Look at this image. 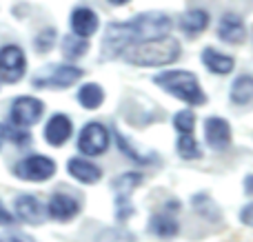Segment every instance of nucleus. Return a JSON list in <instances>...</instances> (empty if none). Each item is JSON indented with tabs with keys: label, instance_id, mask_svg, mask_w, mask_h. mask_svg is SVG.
<instances>
[{
	"label": "nucleus",
	"instance_id": "f257e3e1",
	"mask_svg": "<svg viewBox=\"0 0 253 242\" xmlns=\"http://www.w3.org/2000/svg\"><path fill=\"white\" fill-rule=\"evenodd\" d=\"M171 18L165 11H147L131 18L126 22H111L107 27L105 42H102V56L105 58H118L123 56L126 47L135 42H142L149 38H160L169 36L171 31Z\"/></svg>",
	"mask_w": 253,
	"mask_h": 242
},
{
	"label": "nucleus",
	"instance_id": "f03ea898",
	"mask_svg": "<svg viewBox=\"0 0 253 242\" xmlns=\"http://www.w3.org/2000/svg\"><path fill=\"white\" fill-rule=\"evenodd\" d=\"M180 51L182 49H180L178 40L171 36H160V38H149L126 47L123 51V58L138 67H162L178 60Z\"/></svg>",
	"mask_w": 253,
	"mask_h": 242
},
{
	"label": "nucleus",
	"instance_id": "7ed1b4c3",
	"mask_svg": "<svg viewBox=\"0 0 253 242\" xmlns=\"http://www.w3.org/2000/svg\"><path fill=\"white\" fill-rule=\"evenodd\" d=\"M153 82L160 89L169 91L171 96H175L178 100L187 102V105L198 107V105H205L207 102L205 91L200 89L196 74H191V71H180V69L165 71V74L153 76Z\"/></svg>",
	"mask_w": 253,
	"mask_h": 242
},
{
	"label": "nucleus",
	"instance_id": "20e7f679",
	"mask_svg": "<svg viewBox=\"0 0 253 242\" xmlns=\"http://www.w3.org/2000/svg\"><path fill=\"white\" fill-rule=\"evenodd\" d=\"M84 76V71L80 67L74 65H56V67H49L47 71H40L38 76L34 78V87L38 89H67L71 87L74 82H78L80 78Z\"/></svg>",
	"mask_w": 253,
	"mask_h": 242
},
{
	"label": "nucleus",
	"instance_id": "39448f33",
	"mask_svg": "<svg viewBox=\"0 0 253 242\" xmlns=\"http://www.w3.org/2000/svg\"><path fill=\"white\" fill-rule=\"evenodd\" d=\"M144 180V176L140 171H126L123 176H118L114 180V191H116V213H118V220L126 222V218L133 216L135 209L129 202V196L135 187H140V182Z\"/></svg>",
	"mask_w": 253,
	"mask_h": 242
},
{
	"label": "nucleus",
	"instance_id": "423d86ee",
	"mask_svg": "<svg viewBox=\"0 0 253 242\" xmlns=\"http://www.w3.org/2000/svg\"><path fill=\"white\" fill-rule=\"evenodd\" d=\"M56 173V162L47 156H29L13 167V176L29 182H42Z\"/></svg>",
	"mask_w": 253,
	"mask_h": 242
},
{
	"label": "nucleus",
	"instance_id": "0eeeda50",
	"mask_svg": "<svg viewBox=\"0 0 253 242\" xmlns=\"http://www.w3.org/2000/svg\"><path fill=\"white\" fill-rule=\"evenodd\" d=\"M27 71V58L18 44L0 47V80L2 82H18Z\"/></svg>",
	"mask_w": 253,
	"mask_h": 242
},
{
	"label": "nucleus",
	"instance_id": "6e6552de",
	"mask_svg": "<svg viewBox=\"0 0 253 242\" xmlns=\"http://www.w3.org/2000/svg\"><path fill=\"white\" fill-rule=\"evenodd\" d=\"M42 111H44L42 100L31 98V96H20V98H16V100L11 102L9 118H11V124L27 129V127L36 124L40 118H42Z\"/></svg>",
	"mask_w": 253,
	"mask_h": 242
},
{
	"label": "nucleus",
	"instance_id": "1a4fd4ad",
	"mask_svg": "<svg viewBox=\"0 0 253 242\" xmlns=\"http://www.w3.org/2000/svg\"><path fill=\"white\" fill-rule=\"evenodd\" d=\"M109 147V133L102 124L89 122L84 124V129L80 131L78 138V149L84 156H102Z\"/></svg>",
	"mask_w": 253,
	"mask_h": 242
},
{
	"label": "nucleus",
	"instance_id": "9d476101",
	"mask_svg": "<svg viewBox=\"0 0 253 242\" xmlns=\"http://www.w3.org/2000/svg\"><path fill=\"white\" fill-rule=\"evenodd\" d=\"M178 207L180 204L175 200H171V204H167L162 211L153 213L151 220H149V234L158 236V238H175L180 231V225L173 213L178 211Z\"/></svg>",
	"mask_w": 253,
	"mask_h": 242
},
{
	"label": "nucleus",
	"instance_id": "9b49d317",
	"mask_svg": "<svg viewBox=\"0 0 253 242\" xmlns=\"http://www.w3.org/2000/svg\"><path fill=\"white\" fill-rule=\"evenodd\" d=\"M205 140L213 151H224L231 145V127L222 118H207L205 122Z\"/></svg>",
	"mask_w": 253,
	"mask_h": 242
},
{
	"label": "nucleus",
	"instance_id": "f8f14e48",
	"mask_svg": "<svg viewBox=\"0 0 253 242\" xmlns=\"http://www.w3.org/2000/svg\"><path fill=\"white\" fill-rule=\"evenodd\" d=\"M80 202L69 194H53L47 204V213L58 222H67L74 216H78Z\"/></svg>",
	"mask_w": 253,
	"mask_h": 242
},
{
	"label": "nucleus",
	"instance_id": "ddd939ff",
	"mask_svg": "<svg viewBox=\"0 0 253 242\" xmlns=\"http://www.w3.org/2000/svg\"><path fill=\"white\" fill-rule=\"evenodd\" d=\"M98 25H100V20H98V13L93 11V9L76 7L74 11H71V31H74L76 36H80V38L93 36L98 31Z\"/></svg>",
	"mask_w": 253,
	"mask_h": 242
},
{
	"label": "nucleus",
	"instance_id": "4468645a",
	"mask_svg": "<svg viewBox=\"0 0 253 242\" xmlns=\"http://www.w3.org/2000/svg\"><path fill=\"white\" fill-rule=\"evenodd\" d=\"M71 131H74L71 120L67 118L65 114H53L51 118H49L47 127H44V140H47L51 147H60L69 140Z\"/></svg>",
	"mask_w": 253,
	"mask_h": 242
},
{
	"label": "nucleus",
	"instance_id": "2eb2a0df",
	"mask_svg": "<svg viewBox=\"0 0 253 242\" xmlns=\"http://www.w3.org/2000/svg\"><path fill=\"white\" fill-rule=\"evenodd\" d=\"M218 36L229 44H240L247 38V27L242 22L240 16L236 13H224L220 18V27H218Z\"/></svg>",
	"mask_w": 253,
	"mask_h": 242
},
{
	"label": "nucleus",
	"instance_id": "dca6fc26",
	"mask_svg": "<svg viewBox=\"0 0 253 242\" xmlns=\"http://www.w3.org/2000/svg\"><path fill=\"white\" fill-rule=\"evenodd\" d=\"M16 216L22 222H29V225H40L44 220V207L40 204V200L36 196H18L16 198Z\"/></svg>",
	"mask_w": 253,
	"mask_h": 242
},
{
	"label": "nucleus",
	"instance_id": "f3484780",
	"mask_svg": "<svg viewBox=\"0 0 253 242\" xmlns=\"http://www.w3.org/2000/svg\"><path fill=\"white\" fill-rule=\"evenodd\" d=\"M202 62H205V67L211 74H218V76L231 74L233 67H236V60H233L231 56H227V53L218 51V49H213V47H207L205 51H202Z\"/></svg>",
	"mask_w": 253,
	"mask_h": 242
},
{
	"label": "nucleus",
	"instance_id": "a211bd4d",
	"mask_svg": "<svg viewBox=\"0 0 253 242\" xmlns=\"http://www.w3.org/2000/svg\"><path fill=\"white\" fill-rule=\"evenodd\" d=\"M67 169H69V173L76 180L84 182V185H93V182H98L102 178V169L96 167L93 162H89V160H83V158H71L69 162H67Z\"/></svg>",
	"mask_w": 253,
	"mask_h": 242
},
{
	"label": "nucleus",
	"instance_id": "6ab92c4d",
	"mask_svg": "<svg viewBox=\"0 0 253 242\" xmlns=\"http://www.w3.org/2000/svg\"><path fill=\"white\" fill-rule=\"evenodd\" d=\"M207 27H209V13H207L205 9H189V11L182 13V18H180V29H182V34L191 36V38L202 34Z\"/></svg>",
	"mask_w": 253,
	"mask_h": 242
},
{
	"label": "nucleus",
	"instance_id": "aec40b11",
	"mask_svg": "<svg viewBox=\"0 0 253 242\" xmlns=\"http://www.w3.org/2000/svg\"><path fill=\"white\" fill-rule=\"evenodd\" d=\"M191 204H193V209L198 211V216L205 218V220H209V222H220L222 220V211H220V207L207 194H196L191 198Z\"/></svg>",
	"mask_w": 253,
	"mask_h": 242
},
{
	"label": "nucleus",
	"instance_id": "412c9836",
	"mask_svg": "<svg viewBox=\"0 0 253 242\" xmlns=\"http://www.w3.org/2000/svg\"><path fill=\"white\" fill-rule=\"evenodd\" d=\"M253 100V76H240L231 84V102L233 105H249Z\"/></svg>",
	"mask_w": 253,
	"mask_h": 242
},
{
	"label": "nucleus",
	"instance_id": "4be33fe9",
	"mask_svg": "<svg viewBox=\"0 0 253 242\" xmlns=\"http://www.w3.org/2000/svg\"><path fill=\"white\" fill-rule=\"evenodd\" d=\"M78 102L84 107V109H98V107L105 102V89L100 84H83L78 91Z\"/></svg>",
	"mask_w": 253,
	"mask_h": 242
},
{
	"label": "nucleus",
	"instance_id": "5701e85b",
	"mask_svg": "<svg viewBox=\"0 0 253 242\" xmlns=\"http://www.w3.org/2000/svg\"><path fill=\"white\" fill-rule=\"evenodd\" d=\"M87 51H89L87 38H80V36H76V34L62 38V56H65L67 60H76V58L84 56Z\"/></svg>",
	"mask_w": 253,
	"mask_h": 242
},
{
	"label": "nucleus",
	"instance_id": "b1692460",
	"mask_svg": "<svg viewBox=\"0 0 253 242\" xmlns=\"http://www.w3.org/2000/svg\"><path fill=\"white\" fill-rule=\"evenodd\" d=\"M116 142H118L120 151H123L126 158L133 160L135 164H151L153 160H156V156H153V154H140V151L135 149L133 145H129V140H126V138L120 131H116Z\"/></svg>",
	"mask_w": 253,
	"mask_h": 242
},
{
	"label": "nucleus",
	"instance_id": "393cba45",
	"mask_svg": "<svg viewBox=\"0 0 253 242\" xmlns=\"http://www.w3.org/2000/svg\"><path fill=\"white\" fill-rule=\"evenodd\" d=\"M178 154H180V158H184V160H196V158H200L202 156V151H200V147H198L193 133H180Z\"/></svg>",
	"mask_w": 253,
	"mask_h": 242
},
{
	"label": "nucleus",
	"instance_id": "a878e982",
	"mask_svg": "<svg viewBox=\"0 0 253 242\" xmlns=\"http://www.w3.org/2000/svg\"><path fill=\"white\" fill-rule=\"evenodd\" d=\"M96 242H135V236L123 227H107L98 234Z\"/></svg>",
	"mask_w": 253,
	"mask_h": 242
},
{
	"label": "nucleus",
	"instance_id": "bb28decb",
	"mask_svg": "<svg viewBox=\"0 0 253 242\" xmlns=\"http://www.w3.org/2000/svg\"><path fill=\"white\" fill-rule=\"evenodd\" d=\"M53 42H56V29L53 27H47L42 29L34 40V47L38 53H49L53 49Z\"/></svg>",
	"mask_w": 253,
	"mask_h": 242
},
{
	"label": "nucleus",
	"instance_id": "cd10ccee",
	"mask_svg": "<svg viewBox=\"0 0 253 242\" xmlns=\"http://www.w3.org/2000/svg\"><path fill=\"white\" fill-rule=\"evenodd\" d=\"M173 127L178 129L180 133H191L193 127H196V116L191 111H178L173 118Z\"/></svg>",
	"mask_w": 253,
	"mask_h": 242
},
{
	"label": "nucleus",
	"instance_id": "c85d7f7f",
	"mask_svg": "<svg viewBox=\"0 0 253 242\" xmlns=\"http://www.w3.org/2000/svg\"><path fill=\"white\" fill-rule=\"evenodd\" d=\"M4 138H9V140H11L13 145H18V147H27L31 142L29 131H25L22 127H16V124H11V127H4Z\"/></svg>",
	"mask_w": 253,
	"mask_h": 242
},
{
	"label": "nucleus",
	"instance_id": "c756f323",
	"mask_svg": "<svg viewBox=\"0 0 253 242\" xmlns=\"http://www.w3.org/2000/svg\"><path fill=\"white\" fill-rule=\"evenodd\" d=\"M0 242H36L29 234H22V231H4L0 234Z\"/></svg>",
	"mask_w": 253,
	"mask_h": 242
},
{
	"label": "nucleus",
	"instance_id": "7c9ffc66",
	"mask_svg": "<svg viewBox=\"0 0 253 242\" xmlns=\"http://www.w3.org/2000/svg\"><path fill=\"white\" fill-rule=\"evenodd\" d=\"M240 220L245 222L247 227H253V202H249L245 209L240 211Z\"/></svg>",
	"mask_w": 253,
	"mask_h": 242
},
{
	"label": "nucleus",
	"instance_id": "2f4dec72",
	"mask_svg": "<svg viewBox=\"0 0 253 242\" xmlns=\"http://www.w3.org/2000/svg\"><path fill=\"white\" fill-rule=\"evenodd\" d=\"M11 222H13V216L2 207V202H0V225H2V227H9Z\"/></svg>",
	"mask_w": 253,
	"mask_h": 242
},
{
	"label": "nucleus",
	"instance_id": "473e14b6",
	"mask_svg": "<svg viewBox=\"0 0 253 242\" xmlns=\"http://www.w3.org/2000/svg\"><path fill=\"white\" fill-rule=\"evenodd\" d=\"M245 191L249 196H253V176H247L245 178Z\"/></svg>",
	"mask_w": 253,
	"mask_h": 242
},
{
	"label": "nucleus",
	"instance_id": "72a5a7b5",
	"mask_svg": "<svg viewBox=\"0 0 253 242\" xmlns=\"http://www.w3.org/2000/svg\"><path fill=\"white\" fill-rule=\"evenodd\" d=\"M109 2H111V4H116V7H120V4H126L129 0H109Z\"/></svg>",
	"mask_w": 253,
	"mask_h": 242
},
{
	"label": "nucleus",
	"instance_id": "f704fd0d",
	"mask_svg": "<svg viewBox=\"0 0 253 242\" xmlns=\"http://www.w3.org/2000/svg\"><path fill=\"white\" fill-rule=\"evenodd\" d=\"M2 140H4V127L0 124V147H2Z\"/></svg>",
	"mask_w": 253,
	"mask_h": 242
},
{
	"label": "nucleus",
	"instance_id": "c9c22d12",
	"mask_svg": "<svg viewBox=\"0 0 253 242\" xmlns=\"http://www.w3.org/2000/svg\"><path fill=\"white\" fill-rule=\"evenodd\" d=\"M0 87H2V80H0Z\"/></svg>",
	"mask_w": 253,
	"mask_h": 242
}]
</instances>
